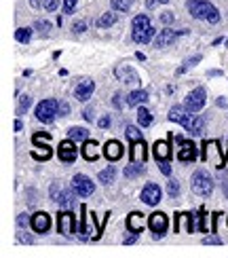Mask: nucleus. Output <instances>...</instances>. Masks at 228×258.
Here are the masks:
<instances>
[{
	"mask_svg": "<svg viewBox=\"0 0 228 258\" xmlns=\"http://www.w3.org/2000/svg\"><path fill=\"white\" fill-rule=\"evenodd\" d=\"M144 171H146L144 163H133V165H127L123 169V174H125V178H137V176H142Z\"/></svg>",
	"mask_w": 228,
	"mask_h": 258,
	"instance_id": "obj_26",
	"label": "nucleus"
},
{
	"mask_svg": "<svg viewBox=\"0 0 228 258\" xmlns=\"http://www.w3.org/2000/svg\"><path fill=\"white\" fill-rule=\"evenodd\" d=\"M215 106H220V108H226V106H228V102H226L224 98H218V100H215Z\"/></svg>",
	"mask_w": 228,
	"mask_h": 258,
	"instance_id": "obj_52",
	"label": "nucleus"
},
{
	"mask_svg": "<svg viewBox=\"0 0 228 258\" xmlns=\"http://www.w3.org/2000/svg\"><path fill=\"white\" fill-rule=\"evenodd\" d=\"M114 178H116V169H114V165L106 167L104 171H100V176H97V180H100L102 184H110V182H114Z\"/></svg>",
	"mask_w": 228,
	"mask_h": 258,
	"instance_id": "obj_27",
	"label": "nucleus"
},
{
	"mask_svg": "<svg viewBox=\"0 0 228 258\" xmlns=\"http://www.w3.org/2000/svg\"><path fill=\"white\" fill-rule=\"evenodd\" d=\"M42 7H45L47 11H55L59 7V3L57 0H42Z\"/></svg>",
	"mask_w": 228,
	"mask_h": 258,
	"instance_id": "obj_44",
	"label": "nucleus"
},
{
	"mask_svg": "<svg viewBox=\"0 0 228 258\" xmlns=\"http://www.w3.org/2000/svg\"><path fill=\"white\" fill-rule=\"evenodd\" d=\"M51 140V134H34V138H32V142H34L36 146L42 144V142H49Z\"/></svg>",
	"mask_w": 228,
	"mask_h": 258,
	"instance_id": "obj_40",
	"label": "nucleus"
},
{
	"mask_svg": "<svg viewBox=\"0 0 228 258\" xmlns=\"http://www.w3.org/2000/svg\"><path fill=\"white\" fill-rule=\"evenodd\" d=\"M28 224H32V216L28 218V214H19L17 216V227L24 229V227H28Z\"/></svg>",
	"mask_w": 228,
	"mask_h": 258,
	"instance_id": "obj_39",
	"label": "nucleus"
},
{
	"mask_svg": "<svg viewBox=\"0 0 228 258\" xmlns=\"http://www.w3.org/2000/svg\"><path fill=\"white\" fill-rule=\"evenodd\" d=\"M32 157H34L36 161H47V159H51V148L45 146V150H42V153H38V150H32Z\"/></svg>",
	"mask_w": 228,
	"mask_h": 258,
	"instance_id": "obj_37",
	"label": "nucleus"
},
{
	"mask_svg": "<svg viewBox=\"0 0 228 258\" xmlns=\"http://www.w3.org/2000/svg\"><path fill=\"white\" fill-rule=\"evenodd\" d=\"M188 108L186 106H180V104H176V106H171V110H169V121H173V123H184V119L188 116Z\"/></svg>",
	"mask_w": 228,
	"mask_h": 258,
	"instance_id": "obj_22",
	"label": "nucleus"
},
{
	"mask_svg": "<svg viewBox=\"0 0 228 258\" xmlns=\"http://www.w3.org/2000/svg\"><path fill=\"white\" fill-rule=\"evenodd\" d=\"M125 136H127L129 142H135V140H144L142 132H139L135 125H127V127H125Z\"/></svg>",
	"mask_w": 228,
	"mask_h": 258,
	"instance_id": "obj_33",
	"label": "nucleus"
},
{
	"mask_svg": "<svg viewBox=\"0 0 228 258\" xmlns=\"http://www.w3.org/2000/svg\"><path fill=\"white\" fill-rule=\"evenodd\" d=\"M15 40L21 42V45H28L32 40V30L30 28H17L15 30Z\"/></svg>",
	"mask_w": 228,
	"mask_h": 258,
	"instance_id": "obj_31",
	"label": "nucleus"
},
{
	"mask_svg": "<svg viewBox=\"0 0 228 258\" xmlns=\"http://www.w3.org/2000/svg\"><path fill=\"white\" fill-rule=\"evenodd\" d=\"M135 57H137L139 61H146V55H144V53H135Z\"/></svg>",
	"mask_w": 228,
	"mask_h": 258,
	"instance_id": "obj_56",
	"label": "nucleus"
},
{
	"mask_svg": "<svg viewBox=\"0 0 228 258\" xmlns=\"http://www.w3.org/2000/svg\"><path fill=\"white\" fill-rule=\"evenodd\" d=\"M146 140H135L131 144V153H129V159H131V163H146L148 159V150H146Z\"/></svg>",
	"mask_w": 228,
	"mask_h": 258,
	"instance_id": "obj_15",
	"label": "nucleus"
},
{
	"mask_svg": "<svg viewBox=\"0 0 228 258\" xmlns=\"http://www.w3.org/2000/svg\"><path fill=\"white\" fill-rule=\"evenodd\" d=\"M83 157L87 161H97V159H100V153H97V142H93V140H87V142L83 144Z\"/></svg>",
	"mask_w": 228,
	"mask_h": 258,
	"instance_id": "obj_23",
	"label": "nucleus"
},
{
	"mask_svg": "<svg viewBox=\"0 0 228 258\" xmlns=\"http://www.w3.org/2000/svg\"><path fill=\"white\" fill-rule=\"evenodd\" d=\"M186 7H188V13L194 19H205L209 24H220V11L211 3H207V0H188Z\"/></svg>",
	"mask_w": 228,
	"mask_h": 258,
	"instance_id": "obj_1",
	"label": "nucleus"
},
{
	"mask_svg": "<svg viewBox=\"0 0 228 258\" xmlns=\"http://www.w3.org/2000/svg\"><path fill=\"white\" fill-rule=\"evenodd\" d=\"M57 229L61 235H66V237H72L76 233V218L72 212H59L57 214Z\"/></svg>",
	"mask_w": 228,
	"mask_h": 258,
	"instance_id": "obj_9",
	"label": "nucleus"
},
{
	"mask_svg": "<svg viewBox=\"0 0 228 258\" xmlns=\"http://www.w3.org/2000/svg\"><path fill=\"white\" fill-rule=\"evenodd\" d=\"M13 127H15V132H21V129H24V123H21V121H19V119H17V121H15V125H13Z\"/></svg>",
	"mask_w": 228,
	"mask_h": 258,
	"instance_id": "obj_55",
	"label": "nucleus"
},
{
	"mask_svg": "<svg viewBox=\"0 0 228 258\" xmlns=\"http://www.w3.org/2000/svg\"><path fill=\"white\" fill-rule=\"evenodd\" d=\"M104 155H106L108 161H118V159L123 157V146H121V142H116V140H110V142L106 144V148H104Z\"/></svg>",
	"mask_w": 228,
	"mask_h": 258,
	"instance_id": "obj_20",
	"label": "nucleus"
},
{
	"mask_svg": "<svg viewBox=\"0 0 228 258\" xmlns=\"http://www.w3.org/2000/svg\"><path fill=\"white\" fill-rule=\"evenodd\" d=\"M76 3H79V0H63V13H72L74 11V7H76Z\"/></svg>",
	"mask_w": 228,
	"mask_h": 258,
	"instance_id": "obj_43",
	"label": "nucleus"
},
{
	"mask_svg": "<svg viewBox=\"0 0 228 258\" xmlns=\"http://www.w3.org/2000/svg\"><path fill=\"white\" fill-rule=\"evenodd\" d=\"M203 59V55H201V53H197V55H192V57H188L186 61H184L182 63V66L176 70V77H182V74H186L190 68H194V66H197V63Z\"/></svg>",
	"mask_w": 228,
	"mask_h": 258,
	"instance_id": "obj_25",
	"label": "nucleus"
},
{
	"mask_svg": "<svg viewBox=\"0 0 228 258\" xmlns=\"http://www.w3.org/2000/svg\"><path fill=\"white\" fill-rule=\"evenodd\" d=\"M148 229L152 231V235H155V239H161L163 235L167 233V229H169V218H167L163 212L150 214V218H148Z\"/></svg>",
	"mask_w": 228,
	"mask_h": 258,
	"instance_id": "obj_6",
	"label": "nucleus"
},
{
	"mask_svg": "<svg viewBox=\"0 0 228 258\" xmlns=\"http://www.w3.org/2000/svg\"><path fill=\"white\" fill-rule=\"evenodd\" d=\"M155 157H157L159 161L169 159V146H167V142H163V140H159V142L155 144Z\"/></svg>",
	"mask_w": 228,
	"mask_h": 258,
	"instance_id": "obj_28",
	"label": "nucleus"
},
{
	"mask_svg": "<svg viewBox=\"0 0 228 258\" xmlns=\"http://www.w3.org/2000/svg\"><path fill=\"white\" fill-rule=\"evenodd\" d=\"M72 188H74V192L79 197H91L95 192V182L89 176H85V174H76L72 178Z\"/></svg>",
	"mask_w": 228,
	"mask_h": 258,
	"instance_id": "obj_7",
	"label": "nucleus"
},
{
	"mask_svg": "<svg viewBox=\"0 0 228 258\" xmlns=\"http://www.w3.org/2000/svg\"><path fill=\"white\" fill-rule=\"evenodd\" d=\"M146 102H148V93L144 89H135L125 98L127 106H139V104H146Z\"/></svg>",
	"mask_w": 228,
	"mask_h": 258,
	"instance_id": "obj_21",
	"label": "nucleus"
},
{
	"mask_svg": "<svg viewBox=\"0 0 228 258\" xmlns=\"http://www.w3.org/2000/svg\"><path fill=\"white\" fill-rule=\"evenodd\" d=\"M49 197L55 201L59 208H74V192L63 186L61 182H53L49 188Z\"/></svg>",
	"mask_w": 228,
	"mask_h": 258,
	"instance_id": "obj_4",
	"label": "nucleus"
},
{
	"mask_svg": "<svg viewBox=\"0 0 228 258\" xmlns=\"http://www.w3.org/2000/svg\"><path fill=\"white\" fill-rule=\"evenodd\" d=\"M59 114L61 116H68L70 114V104L68 102H59Z\"/></svg>",
	"mask_w": 228,
	"mask_h": 258,
	"instance_id": "obj_45",
	"label": "nucleus"
},
{
	"mask_svg": "<svg viewBox=\"0 0 228 258\" xmlns=\"http://www.w3.org/2000/svg\"><path fill=\"white\" fill-rule=\"evenodd\" d=\"M137 123L142 127H150L152 125V112L148 108H139L137 110Z\"/></svg>",
	"mask_w": 228,
	"mask_h": 258,
	"instance_id": "obj_32",
	"label": "nucleus"
},
{
	"mask_svg": "<svg viewBox=\"0 0 228 258\" xmlns=\"http://www.w3.org/2000/svg\"><path fill=\"white\" fill-rule=\"evenodd\" d=\"M110 7L112 11H118V13H127L133 7V0H110Z\"/></svg>",
	"mask_w": 228,
	"mask_h": 258,
	"instance_id": "obj_30",
	"label": "nucleus"
},
{
	"mask_svg": "<svg viewBox=\"0 0 228 258\" xmlns=\"http://www.w3.org/2000/svg\"><path fill=\"white\" fill-rule=\"evenodd\" d=\"M207 77H211V79H213V77H222V70H209Z\"/></svg>",
	"mask_w": 228,
	"mask_h": 258,
	"instance_id": "obj_54",
	"label": "nucleus"
},
{
	"mask_svg": "<svg viewBox=\"0 0 228 258\" xmlns=\"http://www.w3.org/2000/svg\"><path fill=\"white\" fill-rule=\"evenodd\" d=\"M93 91H95V83L91 79H83L79 85H76L74 95H76V100L79 102H87L93 95Z\"/></svg>",
	"mask_w": 228,
	"mask_h": 258,
	"instance_id": "obj_16",
	"label": "nucleus"
},
{
	"mask_svg": "<svg viewBox=\"0 0 228 258\" xmlns=\"http://www.w3.org/2000/svg\"><path fill=\"white\" fill-rule=\"evenodd\" d=\"M224 195H226V199H228V182H224Z\"/></svg>",
	"mask_w": 228,
	"mask_h": 258,
	"instance_id": "obj_58",
	"label": "nucleus"
},
{
	"mask_svg": "<svg viewBox=\"0 0 228 258\" xmlns=\"http://www.w3.org/2000/svg\"><path fill=\"white\" fill-rule=\"evenodd\" d=\"M205 102H207V91H205L203 87H197V89H192L188 95H186V102H184V106L190 110V112H199Z\"/></svg>",
	"mask_w": 228,
	"mask_h": 258,
	"instance_id": "obj_8",
	"label": "nucleus"
},
{
	"mask_svg": "<svg viewBox=\"0 0 228 258\" xmlns=\"http://www.w3.org/2000/svg\"><path fill=\"white\" fill-rule=\"evenodd\" d=\"M205 245H211V243H215V245H220L222 243V239L220 237H215V235H213V237H205V241H203Z\"/></svg>",
	"mask_w": 228,
	"mask_h": 258,
	"instance_id": "obj_46",
	"label": "nucleus"
},
{
	"mask_svg": "<svg viewBox=\"0 0 228 258\" xmlns=\"http://www.w3.org/2000/svg\"><path fill=\"white\" fill-rule=\"evenodd\" d=\"M30 5L34 7V9H38V7H40V3H38V0H30Z\"/></svg>",
	"mask_w": 228,
	"mask_h": 258,
	"instance_id": "obj_57",
	"label": "nucleus"
},
{
	"mask_svg": "<svg viewBox=\"0 0 228 258\" xmlns=\"http://www.w3.org/2000/svg\"><path fill=\"white\" fill-rule=\"evenodd\" d=\"M192 192H197L199 197H209L213 192V180L205 169H197L192 174Z\"/></svg>",
	"mask_w": 228,
	"mask_h": 258,
	"instance_id": "obj_3",
	"label": "nucleus"
},
{
	"mask_svg": "<svg viewBox=\"0 0 228 258\" xmlns=\"http://www.w3.org/2000/svg\"><path fill=\"white\" fill-rule=\"evenodd\" d=\"M180 34H184V30H161V34L157 36L155 45H157L159 49H165V47H169Z\"/></svg>",
	"mask_w": 228,
	"mask_h": 258,
	"instance_id": "obj_19",
	"label": "nucleus"
},
{
	"mask_svg": "<svg viewBox=\"0 0 228 258\" xmlns=\"http://www.w3.org/2000/svg\"><path fill=\"white\" fill-rule=\"evenodd\" d=\"M83 116H85V121H89V123L95 121V116H93V110H91V108H87V110L83 112Z\"/></svg>",
	"mask_w": 228,
	"mask_h": 258,
	"instance_id": "obj_49",
	"label": "nucleus"
},
{
	"mask_svg": "<svg viewBox=\"0 0 228 258\" xmlns=\"http://www.w3.org/2000/svg\"><path fill=\"white\" fill-rule=\"evenodd\" d=\"M97 125H100L102 129H108V127H110V116H102V119L97 121Z\"/></svg>",
	"mask_w": 228,
	"mask_h": 258,
	"instance_id": "obj_47",
	"label": "nucleus"
},
{
	"mask_svg": "<svg viewBox=\"0 0 228 258\" xmlns=\"http://www.w3.org/2000/svg\"><path fill=\"white\" fill-rule=\"evenodd\" d=\"M30 106H32V98H30V95L28 93L21 95V98H19V106H17V114H24L30 108Z\"/></svg>",
	"mask_w": 228,
	"mask_h": 258,
	"instance_id": "obj_34",
	"label": "nucleus"
},
{
	"mask_svg": "<svg viewBox=\"0 0 228 258\" xmlns=\"http://www.w3.org/2000/svg\"><path fill=\"white\" fill-rule=\"evenodd\" d=\"M68 138L74 140V142H87V140H89V129L87 127H70Z\"/></svg>",
	"mask_w": 228,
	"mask_h": 258,
	"instance_id": "obj_24",
	"label": "nucleus"
},
{
	"mask_svg": "<svg viewBox=\"0 0 228 258\" xmlns=\"http://www.w3.org/2000/svg\"><path fill=\"white\" fill-rule=\"evenodd\" d=\"M155 26H152V21L148 15H137L133 17V24H131V36L137 45H148V42L155 38Z\"/></svg>",
	"mask_w": 228,
	"mask_h": 258,
	"instance_id": "obj_2",
	"label": "nucleus"
},
{
	"mask_svg": "<svg viewBox=\"0 0 228 258\" xmlns=\"http://www.w3.org/2000/svg\"><path fill=\"white\" fill-rule=\"evenodd\" d=\"M34 28L40 32V34H49V32H51V21H47V19H38L36 24H34Z\"/></svg>",
	"mask_w": 228,
	"mask_h": 258,
	"instance_id": "obj_36",
	"label": "nucleus"
},
{
	"mask_svg": "<svg viewBox=\"0 0 228 258\" xmlns=\"http://www.w3.org/2000/svg\"><path fill=\"white\" fill-rule=\"evenodd\" d=\"M167 192H169V197H180V182L169 180L167 182Z\"/></svg>",
	"mask_w": 228,
	"mask_h": 258,
	"instance_id": "obj_35",
	"label": "nucleus"
},
{
	"mask_svg": "<svg viewBox=\"0 0 228 258\" xmlns=\"http://www.w3.org/2000/svg\"><path fill=\"white\" fill-rule=\"evenodd\" d=\"M178 140V159L180 161H194L197 159V146H194L190 140H182V138H176Z\"/></svg>",
	"mask_w": 228,
	"mask_h": 258,
	"instance_id": "obj_14",
	"label": "nucleus"
},
{
	"mask_svg": "<svg viewBox=\"0 0 228 258\" xmlns=\"http://www.w3.org/2000/svg\"><path fill=\"white\" fill-rule=\"evenodd\" d=\"M182 127L186 129V132H190L192 136H201L203 132H205V119L201 114H188L186 119H184V123H182Z\"/></svg>",
	"mask_w": 228,
	"mask_h": 258,
	"instance_id": "obj_11",
	"label": "nucleus"
},
{
	"mask_svg": "<svg viewBox=\"0 0 228 258\" xmlns=\"http://www.w3.org/2000/svg\"><path fill=\"white\" fill-rule=\"evenodd\" d=\"M19 241H24V243H32L34 239H32L30 235H19Z\"/></svg>",
	"mask_w": 228,
	"mask_h": 258,
	"instance_id": "obj_53",
	"label": "nucleus"
},
{
	"mask_svg": "<svg viewBox=\"0 0 228 258\" xmlns=\"http://www.w3.org/2000/svg\"><path fill=\"white\" fill-rule=\"evenodd\" d=\"M135 239H137V233H133V235H129V237H125V239H123V243H125V245L135 243Z\"/></svg>",
	"mask_w": 228,
	"mask_h": 258,
	"instance_id": "obj_50",
	"label": "nucleus"
},
{
	"mask_svg": "<svg viewBox=\"0 0 228 258\" xmlns=\"http://www.w3.org/2000/svg\"><path fill=\"white\" fill-rule=\"evenodd\" d=\"M114 74H116V79L121 81V83H125V85H139V74L133 70V68H129L127 63H121V66H116V70H114Z\"/></svg>",
	"mask_w": 228,
	"mask_h": 258,
	"instance_id": "obj_13",
	"label": "nucleus"
},
{
	"mask_svg": "<svg viewBox=\"0 0 228 258\" xmlns=\"http://www.w3.org/2000/svg\"><path fill=\"white\" fill-rule=\"evenodd\" d=\"M121 98H123V95H121V93H116V95H114V100H112L116 108H121V106H123V100H121Z\"/></svg>",
	"mask_w": 228,
	"mask_h": 258,
	"instance_id": "obj_51",
	"label": "nucleus"
},
{
	"mask_svg": "<svg viewBox=\"0 0 228 258\" xmlns=\"http://www.w3.org/2000/svg\"><path fill=\"white\" fill-rule=\"evenodd\" d=\"M57 157H59V161H63V163H74L76 157H79V148H76L74 140H70V138L63 140L57 148Z\"/></svg>",
	"mask_w": 228,
	"mask_h": 258,
	"instance_id": "obj_10",
	"label": "nucleus"
},
{
	"mask_svg": "<svg viewBox=\"0 0 228 258\" xmlns=\"http://www.w3.org/2000/svg\"><path fill=\"white\" fill-rule=\"evenodd\" d=\"M57 114H59V102L57 100H42L36 106V119L40 123H45V125L55 121Z\"/></svg>",
	"mask_w": 228,
	"mask_h": 258,
	"instance_id": "obj_5",
	"label": "nucleus"
},
{
	"mask_svg": "<svg viewBox=\"0 0 228 258\" xmlns=\"http://www.w3.org/2000/svg\"><path fill=\"white\" fill-rule=\"evenodd\" d=\"M146 216L144 214H139V212H133V214H129V218H127V229L131 231V233H142L146 229Z\"/></svg>",
	"mask_w": 228,
	"mask_h": 258,
	"instance_id": "obj_18",
	"label": "nucleus"
},
{
	"mask_svg": "<svg viewBox=\"0 0 228 258\" xmlns=\"http://www.w3.org/2000/svg\"><path fill=\"white\" fill-rule=\"evenodd\" d=\"M116 19H118L116 13H104L100 19L95 21V26H97V28H110V26L116 24Z\"/></svg>",
	"mask_w": 228,
	"mask_h": 258,
	"instance_id": "obj_29",
	"label": "nucleus"
},
{
	"mask_svg": "<svg viewBox=\"0 0 228 258\" xmlns=\"http://www.w3.org/2000/svg\"><path fill=\"white\" fill-rule=\"evenodd\" d=\"M159 171L163 176H171V165H169V159L165 161H159Z\"/></svg>",
	"mask_w": 228,
	"mask_h": 258,
	"instance_id": "obj_38",
	"label": "nucleus"
},
{
	"mask_svg": "<svg viewBox=\"0 0 228 258\" xmlns=\"http://www.w3.org/2000/svg\"><path fill=\"white\" fill-rule=\"evenodd\" d=\"M85 30H87L85 21H74V24H72V32H74V34H83Z\"/></svg>",
	"mask_w": 228,
	"mask_h": 258,
	"instance_id": "obj_42",
	"label": "nucleus"
},
{
	"mask_svg": "<svg viewBox=\"0 0 228 258\" xmlns=\"http://www.w3.org/2000/svg\"><path fill=\"white\" fill-rule=\"evenodd\" d=\"M173 19H176V15L169 13V11H167V13H161V15H159V21H161V24H165V26L173 24Z\"/></svg>",
	"mask_w": 228,
	"mask_h": 258,
	"instance_id": "obj_41",
	"label": "nucleus"
},
{
	"mask_svg": "<svg viewBox=\"0 0 228 258\" xmlns=\"http://www.w3.org/2000/svg\"><path fill=\"white\" fill-rule=\"evenodd\" d=\"M32 229H34L36 233H47L51 229V216L47 212H36L34 216H32Z\"/></svg>",
	"mask_w": 228,
	"mask_h": 258,
	"instance_id": "obj_17",
	"label": "nucleus"
},
{
	"mask_svg": "<svg viewBox=\"0 0 228 258\" xmlns=\"http://www.w3.org/2000/svg\"><path fill=\"white\" fill-rule=\"evenodd\" d=\"M161 186L155 184V182H148V184L142 188V203H146V206H157V203L161 201Z\"/></svg>",
	"mask_w": 228,
	"mask_h": 258,
	"instance_id": "obj_12",
	"label": "nucleus"
},
{
	"mask_svg": "<svg viewBox=\"0 0 228 258\" xmlns=\"http://www.w3.org/2000/svg\"><path fill=\"white\" fill-rule=\"evenodd\" d=\"M226 222H228V218H226Z\"/></svg>",
	"mask_w": 228,
	"mask_h": 258,
	"instance_id": "obj_59",
	"label": "nucleus"
},
{
	"mask_svg": "<svg viewBox=\"0 0 228 258\" xmlns=\"http://www.w3.org/2000/svg\"><path fill=\"white\" fill-rule=\"evenodd\" d=\"M159 3H161V5H167L169 0H148V3H146V7H148V9H155Z\"/></svg>",
	"mask_w": 228,
	"mask_h": 258,
	"instance_id": "obj_48",
	"label": "nucleus"
}]
</instances>
